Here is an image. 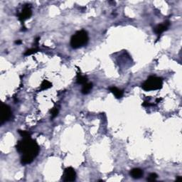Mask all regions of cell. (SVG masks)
<instances>
[{"instance_id": "cell-17", "label": "cell", "mask_w": 182, "mask_h": 182, "mask_svg": "<svg viewBox=\"0 0 182 182\" xmlns=\"http://www.w3.org/2000/svg\"><path fill=\"white\" fill-rule=\"evenodd\" d=\"M151 105H154L151 104V103H148V102H144V103H143V106H146V107H148V106H151Z\"/></svg>"}, {"instance_id": "cell-6", "label": "cell", "mask_w": 182, "mask_h": 182, "mask_svg": "<svg viewBox=\"0 0 182 182\" xmlns=\"http://www.w3.org/2000/svg\"><path fill=\"white\" fill-rule=\"evenodd\" d=\"M32 15V9H31L30 5L27 4V5L25 6L24 7V9H22V11H21L20 14H19L18 18L19 20L20 21L21 23H24V21H26V19H29Z\"/></svg>"}, {"instance_id": "cell-11", "label": "cell", "mask_w": 182, "mask_h": 182, "mask_svg": "<svg viewBox=\"0 0 182 182\" xmlns=\"http://www.w3.org/2000/svg\"><path fill=\"white\" fill-rule=\"evenodd\" d=\"M77 83L78 84H82L84 85L85 83H88V78L85 75H81V74H78L77 75Z\"/></svg>"}, {"instance_id": "cell-18", "label": "cell", "mask_w": 182, "mask_h": 182, "mask_svg": "<svg viewBox=\"0 0 182 182\" xmlns=\"http://www.w3.org/2000/svg\"><path fill=\"white\" fill-rule=\"evenodd\" d=\"M22 43V41H21V40H18V41H16L15 44H17V45H19V44H21Z\"/></svg>"}, {"instance_id": "cell-5", "label": "cell", "mask_w": 182, "mask_h": 182, "mask_svg": "<svg viewBox=\"0 0 182 182\" xmlns=\"http://www.w3.org/2000/svg\"><path fill=\"white\" fill-rule=\"evenodd\" d=\"M76 179V173L72 167H68L64 170L62 179L64 181H74Z\"/></svg>"}, {"instance_id": "cell-16", "label": "cell", "mask_w": 182, "mask_h": 182, "mask_svg": "<svg viewBox=\"0 0 182 182\" xmlns=\"http://www.w3.org/2000/svg\"><path fill=\"white\" fill-rule=\"evenodd\" d=\"M51 115H52V118H56V117L58 115V109L56 108V107H54V108L51 109Z\"/></svg>"}, {"instance_id": "cell-2", "label": "cell", "mask_w": 182, "mask_h": 182, "mask_svg": "<svg viewBox=\"0 0 182 182\" xmlns=\"http://www.w3.org/2000/svg\"><path fill=\"white\" fill-rule=\"evenodd\" d=\"M88 42V35L86 31L77 32L71 38V46L73 48H79L86 45Z\"/></svg>"}, {"instance_id": "cell-10", "label": "cell", "mask_w": 182, "mask_h": 182, "mask_svg": "<svg viewBox=\"0 0 182 182\" xmlns=\"http://www.w3.org/2000/svg\"><path fill=\"white\" fill-rule=\"evenodd\" d=\"M93 88V83H86L84 85H83L82 90H81V93L84 95H87L91 92V91Z\"/></svg>"}, {"instance_id": "cell-1", "label": "cell", "mask_w": 182, "mask_h": 182, "mask_svg": "<svg viewBox=\"0 0 182 182\" xmlns=\"http://www.w3.org/2000/svg\"><path fill=\"white\" fill-rule=\"evenodd\" d=\"M17 150L19 153L22 154L21 162L24 165L32 163L34 159L38 156L39 152V147L35 140L31 139V137L24 138L23 140L17 142Z\"/></svg>"}, {"instance_id": "cell-19", "label": "cell", "mask_w": 182, "mask_h": 182, "mask_svg": "<svg viewBox=\"0 0 182 182\" xmlns=\"http://www.w3.org/2000/svg\"><path fill=\"white\" fill-rule=\"evenodd\" d=\"M180 180H182V177H180V176H178L177 177V181H180Z\"/></svg>"}, {"instance_id": "cell-15", "label": "cell", "mask_w": 182, "mask_h": 182, "mask_svg": "<svg viewBox=\"0 0 182 182\" xmlns=\"http://www.w3.org/2000/svg\"><path fill=\"white\" fill-rule=\"evenodd\" d=\"M157 177H158L157 174H155V173H151V174L149 175V177H147L146 180L149 181H155V180L156 179V178H157Z\"/></svg>"}, {"instance_id": "cell-3", "label": "cell", "mask_w": 182, "mask_h": 182, "mask_svg": "<svg viewBox=\"0 0 182 182\" xmlns=\"http://www.w3.org/2000/svg\"><path fill=\"white\" fill-rule=\"evenodd\" d=\"M163 81L161 78L156 76H150L146 81L143 83L142 88L145 91H151L159 90L162 88Z\"/></svg>"}, {"instance_id": "cell-12", "label": "cell", "mask_w": 182, "mask_h": 182, "mask_svg": "<svg viewBox=\"0 0 182 182\" xmlns=\"http://www.w3.org/2000/svg\"><path fill=\"white\" fill-rule=\"evenodd\" d=\"M51 87H52V83L48 81L44 80L41 85V91H45V90L48 89V88H51Z\"/></svg>"}, {"instance_id": "cell-14", "label": "cell", "mask_w": 182, "mask_h": 182, "mask_svg": "<svg viewBox=\"0 0 182 182\" xmlns=\"http://www.w3.org/2000/svg\"><path fill=\"white\" fill-rule=\"evenodd\" d=\"M39 51V50H38V48H31V49L27 50V51L24 53V56H30V55L35 54V53H36L37 51Z\"/></svg>"}, {"instance_id": "cell-7", "label": "cell", "mask_w": 182, "mask_h": 182, "mask_svg": "<svg viewBox=\"0 0 182 182\" xmlns=\"http://www.w3.org/2000/svg\"><path fill=\"white\" fill-rule=\"evenodd\" d=\"M170 26V22L169 21H167L164 22L163 24H161L157 25L156 27L154 29V32L158 35V36H160L163 32L167 31L168 29V28Z\"/></svg>"}, {"instance_id": "cell-8", "label": "cell", "mask_w": 182, "mask_h": 182, "mask_svg": "<svg viewBox=\"0 0 182 182\" xmlns=\"http://www.w3.org/2000/svg\"><path fill=\"white\" fill-rule=\"evenodd\" d=\"M144 174V172L142 169L139 168H134L133 169L131 170L130 171V175L132 178L136 179H140Z\"/></svg>"}, {"instance_id": "cell-4", "label": "cell", "mask_w": 182, "mask_h": 182, "mask_svg": "<svg viewBox=\"0 0 182 182\" xmlns=\"http://www.w3.org/2000/svg\"><path fill=\"white\" fill-rule=\"evenodd\" d=\"M11 115H12V113H11L10 107L7 105L2 103L1 107V118H0L1 124H3L4 122L9 120L11 118Z\"/></svg>"}, {"instance_id": "cell-9", "label": "cell", "mask_w": 182, "mask_h": 182, "mask_svg": "<svg viewBox=\"0 0 182 182\" xmlns=\"http://www.w3.org/2000/svg\"><path fill=\"white\" fill-rule=\"evenodd\" d=\"M109 90L112 94H114V95L115 96L116 98H121L123 96V91L122 90L119 89V88H116V87H109Z\"/></svg>"}, {"instance_id": "cell-13", "label": "cell", "mask_w": 182, "mask_h": 182, "mask_svg": "<svg viewBox=\"0 0 182 182\" xmlns=\"http://www.w3.org/2000/svg\"><path fill=\"white\" fill-rule=\"evenodd\" d=\"M19 134L23 138H28V137H31V134L27 131H25V130H18Z\"/></svg>"}]
</instances>
